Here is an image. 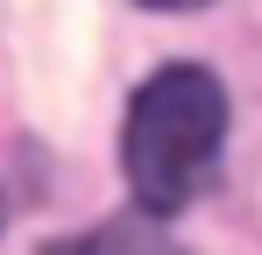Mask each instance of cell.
Masks as SVG:
<instances>
[{
    "mask_svg": "<svg viewBox=\"0 0 262 255\" xmlns=\"http://www.w3.org/2000/svg\"><path fill=\"white\" fill-rule=\"evenodd\" d=\"M227 135V92L213 71L199 64H170L135 92L128 107V135H121V163L142 213H184L199 199L206 170L220 156Z\"/></svg>",
    "mask_w": 262,
    "mask_h": 255,
    "instance_id": "6da1fadb",
    "label": "cell"
},
{
    "mask_svg": "<svg viewBox=\"0 0 262 255\" xmlns=\"http://www.w3.org/2000/svg\"><path fill=\"white\" fill-rule=\"evenodd\" d=\"M142 7H156V14H184V7H206V0H142Z\"/></svg>",
    "mask_w": 262,
    "mask_h": 255,
    "instance_id": "3957f363",
    "label": "cell"
},
{
    "mask_svg": "<svg viewBox=\"0 0 262 255\" xmlns=\"http://www.w3.org/2000/svg\"><path fill=\"white\" fill-rule=\"evenodd\" d=\"M43 255H177L170 234L156 227V220H106L99 234H85V241H50Z\"/></svg>",
    "mask_w": 262,
    "mask_h": 255,
    "instance_id": "7a4b0ae2",
    "label": "cell"
}]
</instances>
